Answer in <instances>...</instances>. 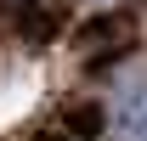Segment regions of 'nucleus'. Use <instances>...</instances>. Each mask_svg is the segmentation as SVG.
<instances>
[{"mask_svg": "<svg viewBox=\"0 0 147 141\" xmlns=\"http://www.w3.org/2000/svg\"><path fill=\"white\" fill-rule=\"evenodd\" d=\"M136 40H142V23L130 11H102V17H91L79 28V56L85 62H113V56L136 51Z\"/></svg>", "mask_w": 147, "mask_h": 141, "instance_id": "nucleus-1", "label": "nucleus"}, {"mask_svg": "<svg viewBox=\"0 0 147 141\" xmlns=\"http://www.w3.org/2000/svg\"><path fill=\"white\" fill-rule=\"evenodd\" d=\"M108 124H113V141H147V79H136V85L119 90Z\"/></svg>", "mask_w": 147, "mask_h": 141, "instance_id": "nucleus-2", "label": "nucleus"}, {"mask_svg": "<svg viewBox=\"0 0 147 141\" xmlns=\"http://www.w3.org/2000/svg\"><path fill=\"white\" fill-rule=\"evenodd\" d=\"M57 130L74 141H102V130H108V107L96 102V96H79V102H62V113H57Z\"/></svg>", "mask_w": 147, "mask_h": 141, "instance_id": "nucleus-3", "label": "nucleus"}]
</instances>
